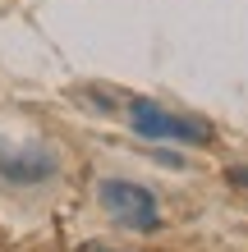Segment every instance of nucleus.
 I'll return each mask as SVG.
<instances>
[{"label": "nucleus", "instance_id": "f03ea898", "mask_svg": "<svg viewBox=\"0 0 248 252\" xmlns=\"http://www.w3.org/2000/svg\"><path fill=\"white\" fill-rule=\"evenodd\" d=\"M129 124H134L138 138H147V142H212V128L207 124H198V120H184V115H170L161 110L156 101H129Z\"/></svg>", "mask_w": 248, "mask_h": 252}, {"label": "nucleus", "instance_id": "f257e3e1", "mask_svg": "<svg viewBox=\"0 0 248 252\" xmlns=\"http://www.w3.org/2000/svg\"><path fill=\"white\" fill-rule=\"evenodd\" d=\"M97 202L115 225L124 229H161V211H156V192L134 179H101Z\"/></svg>", "mask_w": 248, "mask_h": 252}, {"label": "nucleus", "instance_id": "39448f33", "mask_svg": "<svg viewBox=\"0 0 248 252\" xmlns=\"http://www.w3.org/2000/svg\"><path fill=\"white\" fill-rule=\"evenodd\" d=\"M83 252H120V248H106V243H83Z\"/></svg>", "mask_w": 248, "mask_h": 252}, {"label": "nucleus", "instance_id": "20e7f679", "mask_svg": "<svg viewBox=\"0 0 248 252\" xmlns=\"http://www.w3.org/2000/svg\"><path fill=\"white\" fill-rule=\"evenodd\" d=\"M225 174H230V184H239V188H248V165H230Z\"/></svg>", "mask_w": 248, "mask_h": 252}, {"label": "nucleus", "instance_id": "7ed1b4c3", "mask_svg": "<svg viewBox=\"0 0 248 252\" xmlns=\"http://www.w3.org/2000/svg\"><path fill=\"white\" fill-rule=\"evenodd\" d=\"M55 156L46 147H0V179L9 184H46L55 179Z\"/></svg>", "mask_w": 248, "mask_h": 252}]
</instances>
